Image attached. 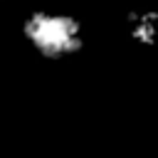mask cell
<instances>
[{"mask_svg": "<svg viewBox=\"0 0 158 158\" xmlns=\"http://www.w3.org/2000/svg\"><path fill=\"white\" fill-rule=\"evenodd\" d=\"M20 37L42 59H69L86 44L84 22L62 7H35L20 22Z\"/></svg>", "mask_w": 158, "mask_h": 158, "instance_id": "cell-1", "label": "cell"}, {"mask_svg": "<svg viewBox=\"0 0 158 158\" xmlns=\"http://www.w3.org/2000/svg\"><path fill=\"white\" fill-rule=\"evenodd\" d=\"M126 37L138 47H158V10H133L126 17Z\"/></svg>", "mask_w": 158, "mask_h": 158, "instance_id": "cell-2", "label": "cell"}]
</instances>
